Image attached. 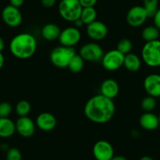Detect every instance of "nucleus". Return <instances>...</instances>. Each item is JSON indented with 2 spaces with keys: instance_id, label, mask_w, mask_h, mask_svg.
<instances>
[{
  "instance_id": "nucleus-11",
  "label": "nucleus",
  "mask_w": 160,
  "mask_h": 160,
  "mask_svg": "<svg viewBox=\"0 0 160 160\" xmlns=\"http://www.w3.org/2000/svg\"><path fill=\"white\" fill-rule=\"evenodd\" d=\"M93 155L96 160H111L115 155L113 146L104 140L97 141L93 147Z\"/></svg>"
},
{
  "instance_id": "nucleus-23",
  "label": "nucleus",
  "mask_w": 160,
  "mask_h": 160,
  "mask_svg": "<svg viewBox=\"0 0 160 160\" xmlns=\"http://www.w3.org/2000/svg\"><path fill=\"white\" fill-rule=\"evenodd\" d=\"M84 60L79 54H75L71 59L68 68L72 73H78L83 69L84 68Z\"/></svg>"
},
{
  "instance_id": "nucleus-31",
  "label": "nucleus",
  "mask_w": 160,
  "mask_h": 160,
  "mask_svg": "<svg viewBox=\"0 0 160 160\" xmlns=\"http://www.w3.org/2000/svg\"><path fill=\"white\" fill-rule=\"evenodd\" d=\"M152 18H153L154 25L160 31V8L157 10V12Z\"/></svg>"
},
{
  "instance_id": "nucleus-13",
  "label": "nucleus",
  "mask_w": 160,
  "mask_h": 160,
  "mask_svg": "<svg viewBox=\"0 0 160 160\" xmlns=\"http://www.w3.org/2000/svg\"><path fill=\"white\" fill-rule=\"evenodd\" d=\"M87 33L91 39L101 41L107 37L108 29L107 25L102 21H95L87 25Z\"/></svg>"
},
{
  "instance_id": "nucleus-29",
  "label": "nucleus",
  "mask_w": 160,
  "mask_h": 160,
  "mask_svg": "<svg viewBox=\"0 0 160 160\" xmlns=\"http://www.w3.org/2000/svg\"><path fill=\"white\" fill-rule=\"evenodd\" d=\"M7 160H22V154L17 148H10L7 152Z\"/></svg>"
},
{
  "instance_id": "nucleus-10",
  "label": "nucleus",
  "mask_w": 160,
  "mask_h": 160,
  "mask_svg": "<svg viewBox=\"0 0 160 160\" xmlns=\"http://www.w3.org/2000/svg\"><path fill=\"white\" fill-rule=\"evenodd\" d=\"M2 19L9 27L17 28L21 24L23 18L19 8L8 5L2 10Z\"/></svg>"
},
{
  "instance_id": "nucleus-3",
  "label": "nucleus",
  "mask_w": 160,
  "mask_h": 160,
  "mask_svg": "<svg viewBox=\"0 0 160 160\" xmlns=\"http://www.w3.org/2000/svg\"><path fill=\"white\" fill-rule=\"evenodd\" d=\"M82 7L78 0H61L58 5V12L61 18L68 22H75L80 18Z\"/></svg>"
},
{
  "instance_id": "nucleus-37",
  "label": "nucleus",
  "mask_w": 160,
  "mask_h": 160,
  "mask_svg": "<svg viewBox=\"0 0 160 160\" xmlns=\"http://www.w3.org/2000/svg\"><path fill=\"white\" fill-rule=\"evenodd\" d=\"M4 47H5V42H4L3 38L0 36V52H2L3 50Z\"/></svg>"
},
{
  "instance_id": "nucleus-41",
  "label": "nucleus",
  "mask_w": 160,
  "mask_h": 160,
  "mask_svg": "<svg viewBox=\"0 0 160 160\" xmlns=\"http://www.w3.org/2000/svg\"><path fill=\"white\" fill-rule=\"evenodd\" d=\"M60 1H61V0H60Z\"/></svg>"
},
{
  "instance_id": "nucleus-39",
  "label": "nucleus",
  "mask_w": 160,
  "mask_h": 160,
  "mask_svg": "<svg viewBox=\"0 0 160 160\" xmlns=\"http://www.w3.org/2000/svg\"><path fill=\"white\" fill-rule=\"evenodd\" d=\"M140 160H154V159L151 156H148V155H144V156L141 157V158H140Z\"/></svg>"
},
{
  "instance_id": "nucleus-5",
  "label": "nucleus",
  "mask_w": 160,
  "mask_h": 160,
  "mask_svg": "<svg viewBox=\"0 0 160 160\" xmlns=\"http://www.w3.org/2000/svg\"><path fill=\"white\" fill-rule=\"evenodd\" d=\"M141 58L143 61L149 67H159L160 40L146 42L141 50Z\"/></svg>"
},
{
  "instance_id": "nucleus-32",
  "label": "nucleus",
  "mask_w": 160,
  "mask_h": 160,
  "mask_svg": "<svg viewBox=\"0 0 160 160\" xmlns=\"http://www.w3.org/2000/svg\"><path fill=\"white\" fill-rule=\"evenodd\" d=\"M57 0H41V4L45 8H52L56 4Z\"/></svg>"
},
{
  "instance_id": "nucleus-15",
  "label": "nucleus",
  "mask_w": 160,
  "mask_h": 160,
  "mask_svg": "<svg viewBox=\"0 0 160 160\" xmlns=\"http://www.w3.org/2000/svg\"><path fill=\"white\" fill-rule=\"evenodd\" d=\"M35 125L42 131L50 132L56 127L57 118L50 112H42L37 116Z\"/></svg>"
},
{
  "instance_id": "nucleus-38",
  "label": "nucleus",
  "mask_w": 160,
  "mask_h": 160,
  "mask_svg": "<svg viewBox=\"0 0 160 160\" xmlns=\"http://www.w3.org/2000/svg\"><path fill=\"white\" fill-rule=\"evenodd\" d=\"M1 149H2V151H4V152H7V151L10 149V148H9V146L7 145V144H2V145H1Z\"/></svg>"
},
{
  "instance_id": "nucleus-27",
  "label": "nucleus",
  "mask_w": 160,
  "mask_h": 160,
  "mask_svg": "<svg viewBox=\"0 0 160 160\" xmlns=\"http://www.w3.org/2000/svg\"><path fill=\"white\" fill-rule=\"evenodd\" d=\"M132 48H133V43L128 38H122L117 44L116 50L123 55H127L131 53Z\"/></svg>"
},
{
  "instance_id": "nucleus-6",
  "label": "nucleus",
  "mask_w": 160,
  "mask_h": 160,
  "mask_svg": "<svg viewBox=\"0 0 160 160\" xmlns=\"http://www.w3.org/2000/svg\"><path fill=\"white\" fill-rule=\"evenodd\" d=\"M124 57L125 55L120 53L116 49L109 50L106 53H104L101 59V64L105 70L114 72L123 66Z\"/></svg>"
},
{
  "instance_id": "nucleus-22",
  "label": "nucleus",
  "mask_w": 160,
  "mask_h": 160,
  "mask_svg": "<svg viewBox=\"0 0 160 160\" xmlns=\"http://www.w3.org/2000/svg\"><path fill=\"white\" fill-rule=\"evenodd\" d=\"M97 11L94 7H86L82 8V13L80 15V19L86 25L91 24L92 22L96 21Z\"/></svg>"
},
{
  "instance_id": "nucleus-25",
  "label": "nucleus",
  "mask_w": 160,
  "mask_h": 160,
  "mask_svg": "<svg viewBox=\"0 0 160 160\" xmlns=\"http://www.w3.org/2000/svg\"><path fill=\"white\" fill-rule=\"evenodd\" d=\"M143 7L147 12L148 17L152 18L158 10V0H143Z\"/></svg>"
},
{
  "instance_id": "nucleus-12",
  "label": "nucleus",
  "mask_w": 160,
  "mask_h": 160,
  "mask_svg": "<svg viewBox=\"0 0 160 160\" xmlns=\"http://www.w3.org/2000/svg\"><path fill=\"white\" fill-rule=\"evenodd\" d=\"M35 123L28 116L19 117L15 122L16 131L24 138L33 136L35 131Z\"/></svg>"
},
{
  "instance_id": "nucleus-21",
  "label": "nucleus",
  "mask_w": 160,
  "mask_h": 160,
  "mask_svg": "<svg viewBox=\"0 0 160 160\" xmlns=\"http://www.w3.org/2000/svg\"><path fill=\"white\" fill-rule=\"evenodd\" d=\"M159 35L160 31L155 25L147 26L143 29L142 32H141L142 38L146 42L157 40L159 37Z\"/></svg>"
},
{
  "instance_id": "nucleus-7",
  "label": "nucleus",
  "mask_w": 160,
  "mask_h": 160,
  "mask_svg": "<svg viewBox=\"0 0 160 160\" xmlns=\"http://www.w3.org/2000/svg\"><path fill=\"white\" fill-rule=\"evenodd\" d=\"M78 54L85 61L98 62L101 61L104 56V51L99 44L96 42H88L80 48Z\"/></svg>"
},
{
  "instance_id": "nucleus-9",
  "label": "nucleus",
  "mask_w": 160,
  "mask_h": 160,
  "mask_svg": "<svg viewBox=\"0 0 160 160\" xmlns=\"http://www.w3.org/2000/svg\"><path fill=\"white\" fill-rule=\"evenodd\" d=\"M81 39V32L75 27H68L63 29L61 32L59 42L61 46L73 47L78 43Z\"/></svg>"
},
{
  "instance_id": "nucleus-40",
  "label": "nucleus",
  "mask_w": 160,
  "mask_h": 160,
  "mask_svg": "<svg viewBox=\"0 0 160 160\" xmlns=\"http://www.w3.org/2000/svg\"><path fill=\"white\" fill-rule=\"evenodd\" d=\"M158 122H159V124H160V115L158 116Z\"/></svg>"
},
{
  "instance_id": "nucleus-35",
  "label": "nucleus",
  "mask_w": 160,
  "mask_h": 160,
  "mask_svg": "<svg viewBox=\"0 0 160 160\" xmlns=\"http://www.w3.org/2000/svg\"><path fill=\"white\" fill-rule=\"evenodd\" d=\"M4 63H5V58H4V56L2 52H0V69L3 67Z\"/></svg>"
},
{
  "instance_id": "nucleus-28",
  "label": "nucleus",
  "mask_w": 160,
  "mask_h": 160,
  "mask_svg": "<svg viewBox=\"0 0 160 160\" xmlns=\"http://www.w3.org/2000/svg\"><path fill=\"white\" fill-rule=\"evenodd\" d=\"M12 111L13 108L9 102L0 103V118H8Z\"/></svg>"
},
{
  "instance_id": "nucleus-17",
  "label": "nucleus",
  "mask_w": 160,
  "mask_h": 160,
  "mask_svg": "<svg viewBox=\"0 0 160 160\" xmlns=\"http://www.w3.org/2000/svg\"><path fill=\"white\" fill-rule=\"evenodd\" d=\"M140 126L145 130L152 131L160 125L158 116L152 112H144L139 118Z\"/></svg>"
},
{
  "instance_id": "nucleus-20",
  "label": "nucleus",
  "mask_w": 160,
  "mask_h": 160,
  "mask_svg": "<svg viewBox=\"0 0 160 160\" xmlns=\"http://www.w3.org/2000/svg\"><path fill=\"white\" fill-rule=\"evenodd\" d=\"M123 66L130 72H138L141 67V61L138 55L130 53L124 57Z\"/></svg>"
},
{
  "instance_id": "nucleus-18",
  "label": "nucleus",
  "mask_w": 160,
  "mask_h": 160,
  "mask_svg": "<svg viewBox=\"0 0 160 160\" xmlns=\"http://www.w3.org/2000/svg\"><path fill=\"white\" fill-rule=\"evenodd\" d=\"M61 30L59 26L53 23L45 24L41 30V35L47 41H54L59 38Z\"/></svg>"
},
{
  "instance_id": "nucleus-36",
  "label": "nucleus",
  "mask_w": 160,
  "mask_h": 160,
  "mask_svg": "<svg viewBox=\"0 0 160 160\" xmlns=\"http://www.w3.org/2000/svg\"><path fill=\"white\" fill-rule=\"evenodd\" d=\"M111 160H127V158L122 155H114Z\"/></svg>"
},
{
  "instance_id": "nucleus-19",
  "label": "nucleus",
  "mask_w": 160,
  "mask_h": 160,
  "mask_svg": "<svg viewBox=\"0 0 160 160\" xmlns=\"http://www.w3.org/2000/svg\"><path fill=\"white\" fill-rule=\"evenodd\" d=\"M15 132V122L9 118H0V138H10L14 134Z\"/></svg>"
},
{
  "instance_id": "nucleus-24",
  "label": "nucleus",
  "mask_w": 160,
  "mask_h": 160,
  "mask_svg": "<svg viewBox=\"0 0 160 160\" xmlns=\"http://www.w3.org/2000/svg\"><path fill=\"white\" fill-rule=\"evenodd\" d=\"M31 109L32 107L30 103L26 100H21L16 104L15 112L19 117L28 116V115L30 113Z\"/></svg>"
},
{
  "instance_id": "nucleus-2",
  "label": "nucleus",
  "mask_w": 160,
  "mask_h": 160,
  "mask_svg": "<svg viewBox=\"0 0 160 160\" xmlns=\"http://www.w3.org/2000/svg\"><path fill=\"white\" fill-rule=\"evenodd\" d=\"M37 41L30 33H21L15 35L10 42V50L15 58L26 60L35 54Z\"/></svg>"
},
{
  "instance_id": "nucleus-14",
  "label": "nucleus",
  "mask_w": 160,
  "mask_h": 160,
  "mask_svg": "<svg viewBox=\"0 0 160 160\" xmlns=\"http://www.w3.org/2000/svg\"><path fill=\"white\" fill-rule=\"evenodd\" d=\"M143 85L148 96L160 98V75L150 74L145 77Z\"/></svg>"
},
{
  "instance_id": "nucleus-8",
  "label": "nucleus",
  "mask_w": 160,
  "mask_h": 160,
  "mask_svg": "<svg viewBox=\"0 0 160 160\" xmlns=\"http://www.w3.org/2000/svg\"><path fill=\"white\" fill-rule=\"evenodd\" d=\"M148 18L147 12L143 6H134L127 13V24L133 28L141 27Z\"/></svg>"
},
{
  "instance_id": "nucleus-26",
  "label": "nucleus",
  "mask_w": 160,
  "mask_h": 160,
  "mask_svg": "<svg viewBox=\"0 0 160 160\" xmlns=\"http://www.w3.org/2000/svg\"><path fill=\"white\" fill-rule=\"evenodd\" d=\"M156 104L157 102L155 98L148 95L141 101V107L145 112H152L155 108Z\"/></svg>"
},
{
  "instance_id": "nucleus-34",
  "label": "nucleus",
  "mask_w": 160,
  "mask_h": 160,
  "mask_svg": "<svg viewBox=\"0 0 160 160\" xmlns=\"http://www.w3.org/2000/svg\"><path fill=\"white\" fill-rule=\"evenodd\" d=\"M73 23H75V27L77 28H81L82 26L84 25L83 22H82V21L80 19V18L77 19L76 21H75V22H73Z\"/></svg>"
},
{
  "instance_id": "nucleus-30",
  "label": "nucleus",
  "mask_w": 160,
  "mask_h": 160,
  "mask_svg": "<svg viewBox=\"0 0 160 160\" xmlns=\"http://www.w3.org/2000/svg\"><path fill=\"white\" fill-rule=\"evenodd\" d=\"M82 7V8H86V7H94L96 5L98 0H78Z\"/></svg>"
},
{
  "instance_id": "nucleus-33",
  "label": "nucleus",
  "mask_w": 160,
  "mask_h": 160,
  "mask_svg": "<svg viewBox=\"0 0 160 160\" xmlns=\"http://www.w3.org/2000/svg\"><path fill=\"white\" fill-rule=\"evenodd\" d=\"M24 0H10V5L17 8H20L24 4Z\"/></svg>"
},
{
  "instance_id": "nucleus-1",
  "label": "nucleus",
  "mask_w": 160,
  "mask_h": 160,
  "mask_svg": "<svg viewBox=\"0 0 160 160\" xmlns=\"http://www.w3.org/2000/svg\"><path fill=\"white\" fill-rule=\"evenodd\" d=\"M115 112V105L112 99L97 94L90 98L84 106V114L90 121L98 124L108 122Z\"/></svg>"
},
{
  "instance_id": "nucleus-16",
  "label": "nucleus",
  "mask_w": 160,
  "mask_h": 160,
  "mask_svg": "<svg viewBox=\"0 0 160 160\" xmlns=\"http://www.w3.org/2000/svg\"><path fill=\"white\" fill-rule=\"evenodd\" d=\"M100 90H101V94L112 100L118 96L119 92V86L113 78H107L104 80L101 83Z\"/></svg>"
},
{
  "instance_id": "nucleus-4",
  "label": "nucleus",
  "mask_w": 160,
  "mask_h": 160,
  "mask_svg": "<svg viewBox=\"0 0 160 160\" xmlns=\"http://www.w3.org/2000/svg\"><path fill=\"white\" fill-rule=\"evenodd\" d=\"M76 54L73 47L59 46L53 49L50 54V60L53 65L58 68H68L71 59Z\"/></svg>"
}]
</instances>
